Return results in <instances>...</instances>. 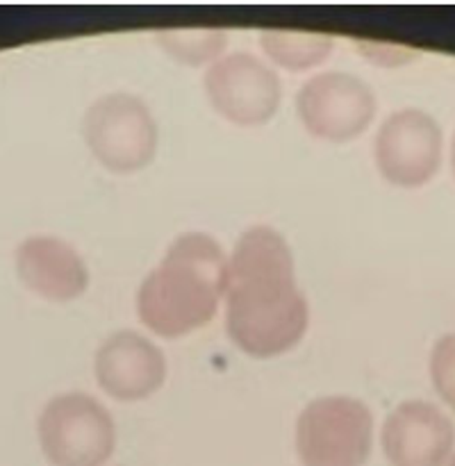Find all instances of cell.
<instances>
[{
	"mask_svg": "<svg viewBox=\"0 0 455 466\" xmlns=\"http://www.w3.org/2000/svg\"><path fill=\"white\" fill-rule=\"evenodd\" d=\"M259 46L267 50L273 62L287 68H309L323 62L332 48V36L321 32L298 30H262Z\"/></svg>",
	"mask_w": 455,
	"mask_h": 466,
	"instance_id": "cell-12",
	"label": "cell"
},
{
	"mask_svg": "<svg viewBox=\"0 0 455 466\" xmlns=\"http://www.w3.org/2000/svg\"><path fill=\"white\" fill-rule=\"evenodd\" d=\"M453 446V421L428 400H403L382 426V451L391 466H446Z\"/></svg>",
	"mask_w": 455,
	"mask_h": 466,
	"instance_id": "cell-9",
	"label": "cell"
},
{
	"mask_svg": "<svg viewBox=\"0 0 455 466\" xmlns=\"http://www.w3.org/2000/svg\"><path fill=\"white\" fill-rule=\"evenodd\" d=\"M430 378L437 394L455 410V332L440 337L432 346Z\"/></svg>",
	"mask_w": 455,
	"mask_h": 466,
	"instance_id": "cell-14",
	"label": "cell"
},
{
	"mask_svg": "<svg viewBox=\"0 0 455 466\" xmlns=\"http://www.w3.org/2000/svg\"><path fill=\"white\" fill-rule=\"evenodd\" d=\"M446 466H455V455H450V460L446 462Z\"/></svg>",
	"mask_w": 455,
	"mask_h": 466,
	"instance_id": "cell-17",
	"label": "cell"
},
{
	"mask_svg": "<svg viewBox=\"0 0 455 466\" xmlns=\"http://www.w3.org/2000/svg\"><path fill=\"white\" fill-rule=\"evenodd\" d=\"M82 137L105 168L132 173L157 153V123L148 105L127 91H112L89 105Z\"/></svg>",
	"mask_w": 455,
	"mask_h": 466,
	"instance_id": "cell-5",
	"label": "cell"
},
{
	"mask_svg": "<svg viewBox=\"0 0 455 466\" xmlns=\"http://www.w3.org/2000/svg\"><path fill=\"white\" fill-rule=\"evenodd\" d=\"M16 271L27 289L48 300H71L85 294L89 268L76 248L57 237H27L16 248Z\"/></svg>",
	"mask_w": 455,
	"mask_h": 466,
	"instance_id": "cell-11",
	"label": "cell"
},
{
	"mask_svg": "<svg viewBox=\"0 0 455 466\" xmlns=\"http://www.w3.org/2000/svg\"><path fill=\"white\" fill-rule=\"evenodd\" d=\"M450 164H453V173H455V135H453V141H450Z\"/></svg>",
	"mask_w": 455,
	"mask_h": 466,
	"instance_id": "cell-16",
	"label": "cell"
},
{
	"mask_svg": "<svg viewBox=\"0 0 455 466\" xmlns=\"http://www.w3.org/2000/svg\"><path fill=\"white\" fill-rule=\"evenodd\" d=\"M376 94L358 76L326 71L309 77L296 96V112L308 132L328 141L362 135L376 116Z\"/></svg>",
	"mask_w": 455,
	"mask_h": 466,
	"instance_id": "cell-6",
	"label": "cell"
},
{
	"mask_svg": "<svg viewBox=\"0 0 455 466\" xmlns=\"http://www.w3.org/2000/svg\"><path fill=\"white\" fill-rule=\"evenodd\" d=\"M371 444V410L350 396L312 400L296 421V453L303 466H364Z\"/></svg>",
	"mask_w": 455,
	"mask_h": 466,
	"instance_id": "cell-4",
	"label": "cell"
},
{
	"mask_svg": "<svg viewBox=\"0 0 455 466\" xmlns=\"http://www.w3.org/2000/svg\"><path fill=\"white\" fill-rule=\"evenodd\" d=\"M226 328L241 350L271 358L308 330V299L296 285L294 253L278 230L253 226L228 258Z\"/></svg>",
	"mask_w": 455,
	"mask_h": 466,
	"instance_id": "cell-1",
	"label": "cell"
},
{
	"mask_svg": "<svg viewBox=\"0 0 455 466\" xmlns=\"http://www.w3.org/2000/svg\"><path fill=\"white\" fill-rule=\"evenodd\" d=\"M98 385L118 400H141L167 378L162 350L135 330H118L100 344L94 358Z\"/></svg>",
	"mask_w": 455,
	"mask_h": 466,
	"instance_id": "cell-10",
	"label": "cell"
},
{
	"mask_svg": "<svg viewBox=\"0 0 455 466\" xmlns=\"http://www.w3.org/2000/svg\"><path fill=\"white\" fill-rule=\"evenodd\" d=\"M157 41L171 57L203 64L218 59L228 44V32L223 27H164L157 30Z\"/></svg>",
	"mask_w": 455,
	"mask_h": 466,
	"instance_id": "cell-13",
	"label": "cell"
},
{
	"mask_svg": "<svg viewBox=\"0 0 455 466\" xmlns=\"http://www.w3.org/2000/svg\"><path fill=\"white\" fill-rule=\"evenodd\" d=\"M358 46L364 53V57L371 59V62L385 64V66L410 62V59L417 57L419 53V50L414 48H405V46H396V44H380V41H359Z\"/></svg>",
	"mask_w": 455,
	"mask_h": 466,
	"instance_id": "cell-15",
	"label": "cell"
},
{
	"mask_svg": "<svg viewBox=\"0 0 455 466\" xmlns=\"http://www.w3.org/2000/svg\"><path fill=\"white\" fill-rule=\"evenodd\" d=\"M209 105L237 126H259L276 114L282 98L280 77L250 53L218 57L203 77Z\"/></svg>",
	"mask_w": 455,
	"mask_h": 466,
	"instance_id": "cell-8",
	"label": "cell"
},
{
	"mask_svg": "<svg viewBox=\"0 0 455 466\" xmlns=\"http://www.w3.org/2000/svg\"><path fill=\"white\" fill-rule=\"evenodd\" d=\"M226 271L228 258L214 237L185 232L141 282L139 319L162 337H180L205 326L218 309Z\"/></svg>",
	"mask_w": 455,
	"mask_h": 466,
	"instance_id": "cell-2",
	"label": "cell"
},
{
	"mask_svg": "<svg viewBox=\"0 0 455 466\" xmlns=\"http://www.w3.org/2000/svg\"><path fill=\"white\" fill-rule=\"evenodd\" d=\"M36 432L53 466H103L116 446L112 414L85 391L53 396L41 410Z\"/></svg>",
	"mask_w": 455,
	"mask_h": 466,
	"instance_id": "cell-3",
	"label": "cell"
},
{
	"mask_svg": "<svg viewBox=\"0 0 455 466\" xmlns=\"http://www.w3.org/2000/svg\"><path fill=\"white\" fill-rule=\"evenodd\" d=\"M444 135L435 118L419 107L396 109L382 121L376 135L373 157L387 182L421 187L441 164Z\"/></svg>",
	"mask_w": 455,
	"mask_h": 466,
	"instance_id": "cell-7",
	"label": "cell"
}]
</instances>
